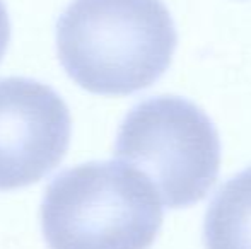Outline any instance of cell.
Instances as JSON below:
<instances>
[{
	"label": "cell",
	"mask_w": 251,
	"mask_h": 249,
	"mask_svg": "<svg viewBox=\"0 0 251 249\" xmlns=\"http://www.w3.org/2000/svg\"><path fill=\"white\" fill-rule=\"evenodd\" d=\"M178 34L162 0H72L56 21V51L82 89L128 96L157 82Z\"/></svg>",
	"instance_id": "6da1fadb"
},
{
	"label": "cell",
	"mask_w": 251,
	"mask_h": 249,
	"mask_svg": "<svg viewBox=\"0 0 251 249\" xmlns=\"http://www.w3.org/2000/svg\"><path fill=\"white\" fill-rule=\"evenodd\" d=\"M161 203L135 167L86 162L45 189L41 230L50 249H149L162 226Z\"/></svg>",
	"instance_id": "7a4b0ae2"
},
{
	"label": "cell",
	"mask_w": 251,
	"mask_h": 249,
	"mask_svg": "<svg viewBox=\"0 0 251 249\" xmlns=\"http://www.w3.org/2000/svg\"><path fill=\"white\" fill-rule=\"evenodd\" d=\"M115 157L144 174L168 208H185L217 181L221 140L195 103L155 96L133 106L120 125Z\"/></svg>",
	"instance_id": "3957f363"
},
{
	"label": "cell",
	"mask_w": 251,
	"mask_h": 249,
	"mask_svg": "<svg viewBox=\"0 0 251 249\" xmlns=\"http://www.w3.org/2000/svg\"><path fill=\"white\" fill-rule=\"evenodd\" d=\"M72 120L47 84L0 79V191L26 188L51 173L67 154Z\"/></svg>",
	"instance_id": "277c9868"
},
{
	"label": "cell",
	"mask_w": 251,
	"mask_h": 249,
	"mask_svg": "<svg viewBox=\"0 0 251 249\" xmlns=\"http://www.w3.org/2000/svg\"><path fill=\"white\" fill-rule=\"evenodd\" d=\"M207 249H251V166L226 181L205 213Z\"/></svg>",
	"instance_id": "5b68a950"
},
{
	"label": "cell",
	"mask_w": 251,
	"mask_h": 249,
	"mask_svg": "<svg viewBox=\"0 0 251 249\" xmlns=\"http://www.w3.org/2000/svg\"><path fill=\"white\" fill-rule=\"evenodd\" d=\"M9 41H10V21L5 9V3H3V0H0V60L5 55Z\"/></svg>",
	"instance_id": "8992f818"
}]
</instances>
